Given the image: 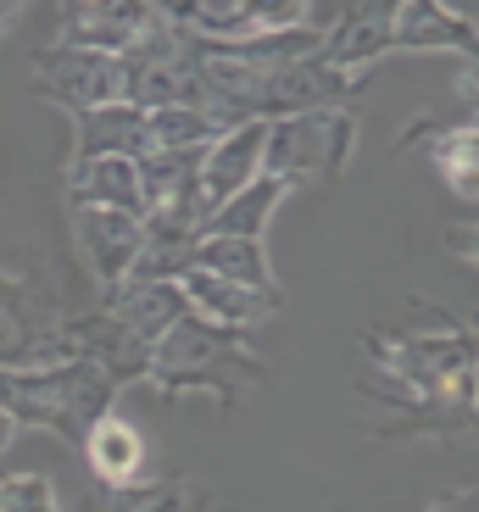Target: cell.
Here are the masks:
<instances>
[{"label":"cell","instance_id":"obj_7","mask_svg":"<svg viewBox=\"0 0 479 512\" xmlns=\"http://www.w3.org/2000/svg\"><path fill=\"white\" fill-rule=\"evenodd\" d=\"M51 362H62L56 346H39L23 329V318L0 307V368H51Z\"/></svg>","mask_w":479,"mask_h":512},{"label":"cell","instance_id":"obj_6","mask_svg":"<svg viewBox=\"0 0 479 512\" xmlns=\"http://www.w3.org/2000/svg\"><path fill=\"white\" fill-rule=\"evenodd\" d=\"M84 240H90L101 273H123L134 256H140V234H134V223L123 218V212H90V223H84Z\"/></svg>","mask_w":479,"mask_h":512},{"label":"cell","instance_id":"obj_4","mask_svg":"<svg viewBox=\"0 0 479 512\" xmlns=\"http://www.w3.org/2000/svg\"><path fill=\"white\" fill-rule=\"evenodd\" d=\"M179 318H190V295H184V284H156V279L140 284V290L123 301V312H117V323H123L134 340H162Z\"/></svg>","mask_w":479,"mask_h":512},{"label":"cell","instance_id":"obj_12","mask_svg":"<svg viewBox=\"0 0 479 512\" xmlns=\"http://www.w3.org/2000/svg\"><path fill=\"white\" fill-rule=\"evenodd\" d=\"M140 512H179V496H173V490H162V496H156V507H140Z\"/></svg>","mask_w":479,"mask_h":512},{"label":"cell","instance_id":"obj_10","mask_svg":"<svg viewBox=\"0 0 479 512\" xmlns=\"http://www.w3.org/2000/svg\"><path fill=\"white\" fill-rule=\"evenodd\" d=\"M441 167H446V179H452L463 195H479V134H463V140L446 145Z\"/></svg>","mask_w":479,"mask_h":512},{"label":"cell","instance_id":"obj_11","mask_svg":"<svg viewBox=\"0 0 479 512\" xmlns=\"http://www.w3.org/2000/svg\"><path fill=\"white\" fill-rule=\"evenodd\" d=\"M12 429H17V418H12V412H6V407H0V451L12 446Z\"/></svg>","mask_w":479,"mask_h":512},{"label":"cell","instance_id":"obj_13","mask_svg":"<svg viewBox=\"0 0 479 512\" xmlns=\"http://www.w3.org/2000/svg\"><path fill=\"white\" fill-rule=\"evenodd\" d=\"M474 256H479V240H474Z\"/></svg>","mask_w":479,"mask_h":512},{"label":"cell","instance_id":"obj_8","mask_svg":"<svg viewBox=\"0 0 479 512\" xmlns=\"http://www.w3.org/2000/svg\"><path fill=\"white\" fill-rule=\"evenodd\" d=\"M0 512H62V501L45 474H12L0 479Z\"/></svg>","mask_w":479,"mask_h":512},{"label":"cell","instance_id":"obj_2","mask_svg":"<svg viewBox=\"0 0 479 512\" xmlns=\"http://www.w3.org/2000/svg\"><path fill=\"white\" fill-rule=\"evenodd\" d=\"M84 457H90L101 485H134L140 468H145V440H140V429H129L123 418L101 412V418L84 429Z\"/></svg>","mask_w":479,"mask_h":512},{"label":"cell","instance_id":"obj_3","mask_svg":"<svg viewBox=\"0 0 479 512\" xmlns=\"http://www.w3.org/2000/svg\"><path fill=\"white\" fill-rule=\"evenodd\" d=\"M179 284H184V295H190V307L212 323H251V318H262V307L273 301V295L246 290V284L223 279V273H212V268H195V262Z\"/></svg>","mask_w":479,"mask_h":512},{"label":"cell","instance_id":"obj_5","mask_svg":"<svg viewBox=\"0 0 479 512\" xmlns=\"http://www.w3.org/2000/svg\"><path fill=\"white\" fill-rule=\"evenodd\" d=\"M195 268H212V273H223V279L246 284V290L273 295L268 290V262H262L257 240H246V234H218V240L195 245Z\"/></svg>","mask_w":479,"mask_h":512},{"label":"cell","instance_id":"obj_9","mask_svg":"<svg viewBox=\"0 0 479 512\" xmlns=\"http://www.w3.org/2000/svg\"><path fill=\"white\" fill-rule=\"evenodd\" d=\"M268 201H273V184H257L251 195H240V201H229L218 212V234H257L262 229V212H268Z\"/></svg>","mask_w":479,"mask_h":512},{"label":"cell","instance_id":"obj_1","mask_svg":"<svg viewBox=\"0 0 479 512\" xmlns=\"http://www.w3.org/2000/svg\"><path fill=\"white\" fill-rule=\"evenodd\" d=\"M112 396V384L84 362H51V368H0V407L23 423H45V429H78L84 418H101V401Z\"/></svg>","mask_w":479,"mask_h":512}]
</instances>
